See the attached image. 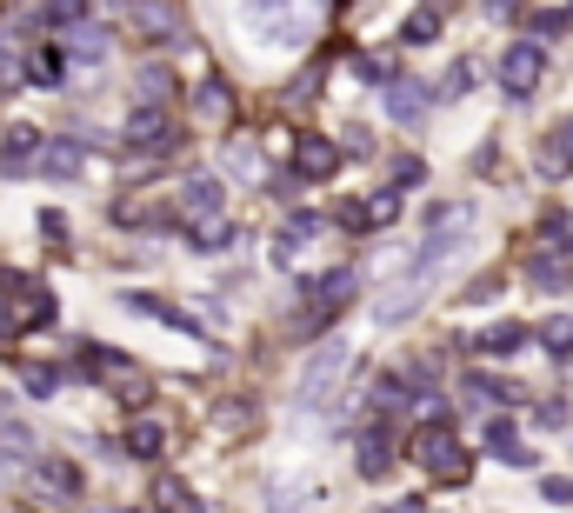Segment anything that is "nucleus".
I'll use <instances>...</instances> for the list:
<instances>
[{
  "instance_id": "obj_6",
  "label": "nucleus",
  "mask_w": 573,
  "mask_h": 513,
  "mask_svg": "<svg viewBox=\"0 0 573 513\" xmlns=\"http://www.w3.org/2000/svg\"><path fill=\"white\" fill-rule=\"evenodd\" d=\"M360 294V274L354 267H334V274H320V280H307V327H320V320H334L347 300Z\"/></svg>"
},
{
  "instance_id": "obj_35",
  "label": "nucleus",
  "mask_w": 573,
  "mask_h": 513,
  "mask_svg": "<svg viewBox=\"0 0 573 513\" xmlns=\"http://www.w3.org/2000/svg\"><path fill=\"white\" fill-rule=\"evenodd\" d=\"M534 427H554V434H561V427H567V401H547V407H534Z\"/></svg>"
},
{
  "instance_id": "obj_11",
  "label": "nucleus",
  "mask_w": 573,
  "mask_h": 513,
  "mask_svg": "<svg viewBox=\"0 0 573 513\" xmlns=\"http://www.w3.org/2000/svg\"><path fill=\"white\" fill-rule=\"evenodd\" d=\"M33 487L73 507V501H80V467H67L60 454H33Z\"/></svg>"
},
{
  "instance_id": "obj_29",
  "label": "nucleus",
  "mask_w": 573,
  "mask_h": 513,
  "mask_svg": "<svg viewBox=\"0 0 573 513\" xmlns=\"http://www.w3.org/2000/svg\"><path fill=\"white\" fill-rule=\"evenodd\" d=\"M154 501H160L167 513H200V501L187 494V481H174V474H160V481H154Z\"/></svg>"
},
{
  "instance_id": "obj_26",
  "label": "nucleus",
  "mask_w": 573,
  "mask_h": 513,
  "mask_svg": "<svg viewBox=\"0 0 573 513\" xmlns=\"http://www.w3.org/2000/svg\"><path fill=\"white\" fill-rule=\"evenodd\" d=\"M134 93H140V107H160V100L174 93V73H167V67H140V73H134Z\"/></svg>"
},
{
  "instance_id": "obj_9",
  "label": "nucleus",
  "mask_w": 573,
  "mask_h": 513,
  "mask_svg": "<svg viewBox=\"0 0 573 513\" xmlns=\"http://www.w3.org/2000/svg\"><path fill=\"white\" fill-rule=\"evenodd\" d=\"M180 214H187V227H200V220H227V187H220L214 174H194V180L180 187Z\"/></svg>"
},
{
  "instance_id": "obj_22",
  "label": "nucleus",
  "mask_w": 573,
  "mask_h": 513,
  "mask_svg": "<svg viewBox=\"0 0 573 513\" xmlns=\"http://www.w3.org/2000/svg\"><path fill=\"white\" fill-rule=\"evenodd\" d=\"M127 307H134V314H154V320H167V327H180V334H200V320H187V314L167 307L160 294H127Z\"/></svg>"
},
{
  "instance_id": "obj_19",
  "label": "nucleus",
  "mask_w": 573,
  "mask_h": 513,
  "mask_svg": "<svg viewBox=\"0 0 573 513\" xmlns=\"http://www.w3.org/2000/svg\"><path fill=\"white\" fill-rule=\"evenodd\" d=\"M27 80H33L40 93L60 87V80H67V53H60V47H33V53H27Z\"/></svg>"
},
{
  "instance_id": "obj_14",
  "label": "nucleus",
  "mask_w": 573,
  "mask_h": 513,
  "mask_svg": "<svg viewBox=\"0 0 573 513\" xmlns=\"http://www.w3.org/2000/svg\"><path fill=\"white\" fill-rule=\"evenodd\" d=\"M120 454H127V461H160V454H167V427H160V421H147V414H140V421H127Z\"/></svg>"
},
{
  "instance_id": "obj_34",
  "label": "nucleus",
  "mask_w": 573,
  "mask_h": 513,
  "mask_svg": "<svg viewBox=\"0 0 573 513\" xmlns=\"http://www.w3.org/2000/svg\"><path fill=\"white\" fill-rule=\"evenodd\" d=\"M421 180H427V160H414V154L394 160V194H407V187H421Z\"/></svg>"
},
{
  "instance_id": "obj_8",
  "label": "nucleus",
  "mask_w": 573,
  "mask_h": 513,
  "mask_svg": "<svg viewBox=\"0 0 573 513\" xmlns=\"http://www.w3.org/2000/svg\"><path fill=\"white\" fill-rule=\"evenodd\" d=\"M174 147H180V134H174V120L160 107H140L127 120V154H174Z\"/></svg>"
},
{
  "instance_id": "obj_10",
  "label": "nucleus",
  "mask_w": 573,
  "mask_h": 513,
  "mask_svg": "<svg viewBox=\"0 0 573 513\" xmlns=\"http://www.w3.org/2000/svg\"><path fill=\"white\" fill-rule=\"evenodd\" d=\"M354 467H360V481H381V474L394 467V434H387V421H374V427L354 441Z\"/></svg>"
},
{
  "instance_id": "obj_38",
  "label": "nucleus",
  "mask_w": 573,
  "mask_h": 513,
  "mask_svg": "<svg viewBox=\"0 0 573 513\" xmlns=\"http://www.w3.org/2000/svg\"><path fill=\"white\" fill-rule=\"evenodd\" d=\"M0 67H13V33L0 27Z\"/></svg>"
},
{
  "instance_id": "obj_16",
  "label": "nucleus",
  "mask_w": 573,
  "mask_h": 513,
  "mask_svg": "<svg viewBox=\"0 0 573 513\" xmlns=\"http://www.w3.org/2000/svg\"><path fill=\"white\" fill-rule=\"evenodd\" d=\"M320 227H327V220H320L314 207H294V220H287V227H280V240H274V267H287V260L300 254V240H307V234H320Z\"/></svg>"
},
{
  "instance_id": "obj_33",
  "label": "nucleus",
  "mask_w": 573,
  "mask_h": 513,
  "mask_svg": "<svg viewBox=\"0 0 573 513\" xmlns=\"http://www.w3.org/2000/svg\"><path fill=\"white\" fill-rule=\"evenodd\" d=\"M20 387H27V401H47L60 387V367H20Z\"/></svg>"
},
{
  "instance_id": "obj_13",
  "label": "nucleus",
  "mask_w": 573,
  "mask_h": 513,
  "mask_svg": "<svg viewBox=\"0 0 573 513\" xmlns=\"http://www.w3.org/2000/svg\"><path fill=\"white\" fill-rule=\"evenodd\" d=\"M340 160H347V147H334V140H320V134H307V140L294 147L300 180H327V174H340Z\"/></svg>"
},
{
  "instance_id": "obj_4",
  "label": "nucleus",
  "mask_w": 573,
  "mask_h": 513,
  "mask_svg": "<svg viewBox=\"0 0 573 513\" xmlns=\"http://www.w3.org/2000/svg\"><path fill=\"white\" fill-rule=\"evenodd\" d=\"M541 73H547V53H541V40H514V47L501 53V93H507V100H534Z\"/></svg>"
},
{
  "instance_id": "obj_20",
  "label": "nucleus",
  "mask_w": 573,
  "mask_h": 513,
  "mask_svg": "<svg viewBox=\"0 0 573 513\" xmlns=\"http://www.w3.org/2000/svg\"><path fill=\"white\" fill-rule=\"evenodd\" d=\"M474 347H481V354H501V361H507V354H521V347H527V327H521V320H494V327H487V334H481Z\"/></svg>"
},
{
  "instance_id": "obj_37",
  "label": "nucleus",
  "mask_w": 573,
  "mask_h": 513,
  "mask_svg": "<svg viewBox=\"0 0 573 513\" xmlns=\"http://www.w3.org/2000/svg\"><path fill=\"white\" fill-rule=\"evenodd\" d=\"M541 494H547L554 507H567V501H573V481H541Z\"/></svg>"
},
{
  "instance_id": "obj_17",
  "label": "nucleus",
  "mask_w": 573,
  "mask_h": 513,
  "mask_svg": "<svg viewBox=\"0 0 573 513\" xmlns=\"http://www.w3.org/2000/svg\"><path fill=\"white\" fill-rule=\"evenodd\" d=\"M40 160V134L33 127H7V140H0V174H27Z\"/></svg>"
},
{
  "instance_id": "obj_12",
  "label": "nucleus",
  "mask_w": 573,
  "mask_h": 513,
  "mask_svg": "<svg viewBox=\"0 0 573 513\" xmlns=\"http://www.w3.org/2000/svg\"><path fill=\"white\" fill-rule=\"evenodd\" d=\"M80 167H87V147L80 140H40V160H33L40 180H73Z\"/></svg>"
},
{
  "instance_id": "obj_27",
  "label": "nucleus",
  "mask_w": 573,
  "mask_h": 513,
  "mask_svg": "<svg viewBox=\"0 0 573 513\" xmlns=\"http://www.w3.org/2000/svg\"><path fill=\"white\" fill-rule=\"evenodd\" d=\"M527 280H534V287H567V280H573V260L534 254V260H527Z\"/></svg>"
},
{
  "instance_id": "obj_3",
  "label": "nucleus",
  "mask_w": 573,
  "mask_h": 513,
  "mask_svg": "<svg viewBox=\"0 0 573 513\" xmlns=\"http://www.w3.org/2000/svg\"><path fill=\"white\" fill-rule=\"evenodd\" d=\"M240 20L254 27V40L267 47H300L314 33V13L307 7H240Z\"/></svg>"
},
{
  "instance_id": "obj_18",
  "label": "nucleus",
  "mask_w": 573,
  "mask_h": 513,
  "mask_svg": "<svg viewBox=\"0 0 573 513\" xmlns=\"http://www.w3.org/2000/svg\"><path fill=\"white\" fill-rule=\"evenodd\" d=\"M541 174H554V180L573 174V120H561V127L541 140Z\"/></svg>"
},
{
  "instance_id": "obj_39",
  "label": "nucleus",
  "mask_w": 573,
  "mask_h": 513,
  "mask_svg": "<svg viewBox=\"0 0 573 513\" xmlns=\"http://www.w3.org/2000/svg\"><path fill=\"white\" fill-rule=\"evenodd\" d=\"M387 513H421V501H401V507H387Z\"/></svg>"
},
{
  "instance_id": "obj_23",
  "label": "nucleus",
  "mask_w": 573,
  "mask_h": 513,
  "mask_svg": "<svg viewBox=\"0 0 573 513\" xmlns=\"http://www.w3.org/2000/svg\"><path fill=\"white\" fill-rule=\"evenodd\" d=\"M441 20H447L441 7H414L407 27H401V40H407V47H427V40H441Z\"/></svg>"
},
{
  "instance_id": "obj_32",
  "label": "nucleus",
  "mask_w": 573,
  "mask_h": 513,
  "mask_svg": "<svg viewBox=\"0 0 573 513\" xmlns=\"http://www.w3.org/2000/svg\"><path fill=\"white\" fill-rule=\"evenodd\" d=\"M360 207H367V227H394V220H401V194H394V187L374 194V200H360Z\"/></svg>"
},
{
  "instance_id": "obj_30",
  "label": "nucleus",
  "mask_w": 573,
  "mask_h": 513,
  "mask_svg": "<svg viewBox=\"0 0 573 513\" xmlns=\"http://www.w3.org/2000/svg\"><path fill=\"white\" fill-rule=\"evenodd\" d=\"M534 341H541V347H547L554 361H573V320H567V314H554V320H547V327H541Z\"/></svg>"
},
{
  "instance_id": "obj_5",
  "label": "nucleus",
  "mask_w": 573,
  "mask_h": 513,
  "mask_svg": "<svg viewBox=\"0 0 573 513\" xmlns=\"http://www.w3.org/2000/svg\"><path fill=\"white\" fill-rule=\"evenodd\" d=\"M0 287L20 294V307H7V314H13V334H27V327H53V314H60L53 287H40V280H27V274H0Z\"/></svg>"
},
{
  "instance_id": "obj_25",
  "label": "nucleus",
  "mask_w": 573,
  "mask_h": 513,
  "mask_svg": "<svg viewBox=\"0 0 573 513\" xmlns=\"http://www.w3.org/2000/svg\"><path fill=\"white\" fill-rule=\"evenodd\" d=\"M187 240H194V254H227L234 247V220H200V227H187Z\"/></svg>"
},
{
  "instance_id": "obj_7",
  "label": "nucleus",
  "mask_w": 573,
  "mask_h": 513,
  "mask_svg": "<svg viewBox=\"0 0 573 513\" xmlns=\"http://www.w3.org/2000/svg\"><path fill=\"white\" fill-rule=\"evenodd\" d=\"M427 287H434V280H421V274H401V280H387V294L374 300V320H381V327H401V320H414V314L427 307Z\"/></svg>"
},
{
  "instance_id": "obj_36",
  "label": "nucleus",
  "mask_w": 573,
  "mask_h": 513,
  "mask_svg": "<svg viewBox=\"0 0 573 513\" xmlns=\"http://www.w3.org/2000/svg\"><path fill=\"white\" fill-rule=\"evenodd\" d=\"M100 53H107L100 33H73V60H100Z\"/></svg>"
},
{
  "instance_id": "obj_31",
  "label": "nucleus",
  "mask_w": 573,
  "mask_h": 513,
  "mask_svg": "<svg viewBox=\"0 0 573 513\" xmlns=\"http://www.w3.org/2000/svg\"><path fill=\"white\" fill-rule=\"evenodd\" d=\"M467 87H474V60H454V67H447V80L434 87V100H461Z\"/></svg>"
},
{
  "instance_id": "obj_28",
  "label": "nucleus",
  "mask_w": 573,
  "mask_h": 513,
  "mask_svg": "<svg viewBox=\"0 0 573 513\" xmlns=\"http://www.w3.org/2000/svg\"><path fill=\"white\" fill-rule=\"evenodd\" d=\"M521 20H527V33L554 40V33H567L573 27V7H534V13H521Z\"/></svg>"
},
{
  "instance_id": "obj_40",
  "label": "nucleus",
  "mask_w": 573,
  "mask_h": 513,
  "mask_svg": "<svg viewBox=\"0 0 573 513\" xmlns=\"http://www.w3.org/2000/svg\"><path fill=\"white\" fill-rule=\"evenodd\" d=\"M7 93H13V87H7V80H0V107H7Z\"/></svg>"
},
{
  "instance_id": "obj_24",
  "label": "nucleus",
  "mask_w": 573,
  "mask_h": 513,
  "mask_svg": "<svg viewBox=\"0 0 573 513\" xmlns=\"http://www.w3.org/2000/svg\"><path fill=\"white\" fill-rule=\"evenodd\" d=\"M194 114H200V120H214V127H220V120H227V114H234V93H227V80H207V87H200V93H194Z\"/></svg>"
},
{
  "instance_id": "obj_1",
  "label": "nucleus",
  "mask_w": 573,
  "mask_h": 513,
  "mask_svg": "<svg viewBox=\"0 0 573 513\" xmlns=\"http://www.w3.org/2000/svg\"><path fill=\"white\" fill-rule=\"evenodd\" d=\"M354 367V347H347V334H327V341H314V354L300 361V374H294V407L300 414H327L334 407V394H340V374Z\"/></svg>"
},
{
  "instance_id": "obj_15",
  "label": "nucleus",
  "mask_w": 573,
  "mask_h": 513,
  "mask_svg": "<svg viewBox=\"0 0 573 513\" xmlns=\"http://www.w3.org/2000/svg\"><path fill=\"white\" fill-rule=\"evenodd\" d=\"M427 107H434V87H421V80H394V87H387V114H394V120L414 127Z\"/></svg>"
},
{
  "instance_id": "obj_2",
  "label": "nucleus",
  "mask_w": 573,
  "mask_h": 513,
  "mask_svg": "<svg viewBox=\"0 0 573 513\" xmlns=\"http://www.w3.org/2000/svg\"><path fill=\"white\" fill-rule=\"evenodd\" d=\"M414 461H421L434 481H447V487H461V481L474 474V467H467V447L454 441V427H447V421H427V427L414 434Z\"/></svg>"
},
{
  "instance_id": "obj_21",
  "label": "nucleus",
  "mask_w": 573,
  "mask_h": 513,
  "mask_svg": "<svg viewBox=\"0 0 573 513\" xmlns=\"http://www.w3.org/2000/svg\"><path fill=\"white\" fill-rule=\"evenodd\" d=\"M461 401H467V407H507L514 387H501L494 374H467V381H461Z\"/></svg>"
}]
</instances>
